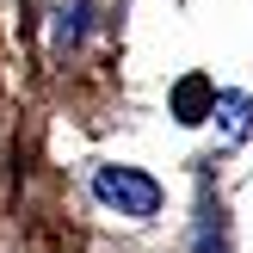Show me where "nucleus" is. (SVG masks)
I'll return each instance as SVG.
<instances>
[{"mask_svg":"<svg viewBox=\"0 0 253 253\" xmlns=\"http://www.w3.org/2000/svg\"><path fill=\"white\" fill-rule=\"evenodd\" d=\"M204 111L216 118V86H210L204 74H185V81L173 86V118L179 124H204Z\"/></svg>","mask_w":253,"mask_h":253,"instance_id":"2","label":"nucleus"},{"mask_svg":"<svg viewBox=\"0 0 253 253\" xmlns=\"http://www.w3.org/2000/svg\"><path fill=\"white\" fill-rule=\"evenodd\" d=\"M216 111H222V136H229V142H241L253 130V99L247 93H216Z\"/></svg>","mask_w":253,"mask_h":253,"instance_id":"3","label":"nucleus"},{"mask_svg":"<svg viewBox=\"0 0 253 253\" xmlns=\"http://www.w3.org/2000/svg\"><path fill=\"white\" fill-rule=\"evenodd\" d=\"M93 192L105 198L118 216H136V222L161 210V185L148 179V173H136V167H99L93 173Z\"/></svg>","mask_w":253,"mask_h":253,"instance_id":"1","label":"nucleus"}]
</instances>
